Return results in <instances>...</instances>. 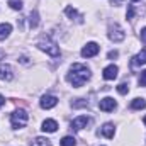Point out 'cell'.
Listing matches in <instances>:
<instances>
[{
    "mask_svg": "<svg viewBox=\"0 0 146 146\" xmlns=\"http://www.w3.org/2000/svg\"><path fill=\"white\" fill-rule=\"evenodd\" d=\"M27 121H29V114L24 109H17L10 114V122H12V127H14V129L24 127V126L27 124Z\"/></svg>",
    "mask_w": 146,
    "mask_h": 146,
    "instance_id": "3957f363",
    "label": "cell"
},
{
    "mask_svg": "<svg viewBox=\"0 0 146 146\" xmlns=\"http://www.w3.org/2000/svg\"><path fill=\"white\" fill-rule=\"evenodd\" d=\"M31 145H33V146H51V141H49L48 138L37 136V138H34V139L31 141Z\"/></svg>",
    "mask_w": 146,
    "mask_h": 146,
    "instance_id": "5bb4252c",
    "label": "cell"
},
{
    "mask_svg": "<svg viewBox=\"0 0 146 146\" xmlns=\"http://www.w3.org/2000/svg\"><path fill=\"white\" fill-rule=\"evenodd\" d=\"M3 104H5V99H3V97H2V95H0V107H2V106H3Z\"/></svg>",
    "mask_w": 146,
    "mask_h": 146,
    "instance_id": "484cf974",
    "label": "cell"
},
{
    "mask_svg": "<svg viewBox=\"0 0 146 146\" xmlns=\"http://www.w3.org/2000/svg\"><path fill=\"white\" fill-rule=\"evenodd\" d=\"M109 37H110V41H114V42H121V41H124L126 33H124V29L119 24L114 22V24L109 26Z\"/></svg>",
    "mask_w": 146,
    "mask_h": 146,
    "instance_id": "277c9868",
    "label": "cell"
},
{
    "mask_svg": "<svg viewBox=\"0 0 146 146\" xmlns=\"http://www.w3.org/2000/svg\"><path fill=\"white\" fill-rule=\"evenodd\" d=\"M60 145L61 146H76V139H75L73 136H65V138L60 141Z\"/></svg>",
    "mask_w": 146,
    "mask_h": 146,
    "instance_id": "ac0fdd59",
    "label": "cell"
},
{
    "mask_svg": "<svg viewBox=\"0 0 146 146\" xmlns=\"http://www.w3.org/2000/svg\"><path fill=\"white\" fill-rule=\"evenodd\" d=\"M56 104H58V97H54V95H44L41 99L42 109H53V107H56Z\"/></svg>",
    "mask_w": 146,
    "mask_h": 146,
    "instance_id": "9c48e42d",
    "label": "cell"
},
{
    "mask_svg": "<svg viewBox=\"0 0 146 146\" xmlns=\"http://www.w3.org/2000/svg\"><path fill=\"white\" fill-rule=\"evenodd\" d=\"M37 48H39L41 51H44L46 54L53 56V58H58V56H60V48H58V44H56L49 36L41 37V39L37 41Z\"/></svg>",
    "mask_w": 146,
    "mask_h": 146,
    "instance_id": "7a4b0ae2",
    "label": "cell"
},
{
    "mask_svg": "<svg viewBox=\"0 0 146 146\" xmlns=\"http://www.w3.org/2000/svg\"><path fill=\"white\" fill-rule=\"evenodd\" d=\"M133 15H134V7L129 5V7H127V19H133Z\"/></svg>",
    "mask_w": 146,
    "mask_h": 146,
    "instance_id": "603a6c76",
    "label": "cell"
},
{
    "mask_svg": "<svg viewBox=\"0 0 146 146\" xmlns=\"http://www.w3.org/2000/svg\"><path fill=\"white\" fill-rule=\"evenodd\" d=\"M114 133H115V129H114V124L112 122H106L104 126H102V134L106 136V138H114Z\"/></svg>",
    "mask_w": 146,
    "mask_h": 146,
    "instance_id": "7c38bea8",
    "label": "cell"
},
{
    "mask_svg": "<svg viewBox=\"0 0 146 146\" xmlns=\"http://www.w3.org/2000/svg\"><path fill=\"white\" fill-rule=\"evenodd\" d=\"M0 80H3V82L14 80V70H12L10 65H7V63H2L0 65Z\"/></svg>",
    "mask_w": 146,
    "mask_h": 146,
    "instance_id": "52a82bcc",
    "label": "cell"
},
{
    "mask_svg": "<svg viewBox=\"0 0 146 146\" xmlns=\"http://www.w3.org/2000/svg\"><path fill=\"white\" fill-rule=\"evenodd\" d=\"M117 73H119V68H117L115 65H109V66H106V68H104L102 75H104V78H106V80H114V78L117 76Z\"/></svg>",
    "mask_w": 146,
    "mask_h": 146,
    "instance_id": "30bf717a",
    "label": "cell"
},
{
    "mask_svg": "<svg viewBox=\"0 0 146 146\" xmlns=\"http://www.w3.org/2000/svg\"><path fill=\"white\" fill-rule=\"evenodd\" d=\"M115 100L112 99V97H106V99H102L100 102H99V107H100V110H104V112H110V110L115 109Z\"/></svg>",
    "mask_w": 146,
    "mask_h": 146,
    "instance_id": "ba28073f",
    "label": "cell"
},
{
    "mask_svg": "<svg viewBox=\"0 0 146 146\" xmlns=\"http://www.w3.org/2000/svg\"><path fill=\"white\" fill-rule=\"evenodd\" d=\"M134 65H146V49H143L141 53L134 56Z\"/></svg>",
    "mask_w": 146,
    "mask_h": 146,
    "instance_id": "2e32d148",
    "label": "cell"
},
{
    "mask_svg": "<svg viewBox=\"0 0 146 146\" xmlns=\"http://www.w3.org/2000/svg\"><path fill=\"white\" fill-rule=\"evenodd\" d=\"M117 56H119V53H117V51H109V54H107V58H109V60H114V58H117Z\"/></svg>",
    "mask_w": 146,
    "mask_h": 146,
    "instance_id": "cb8c5ba5",
    "label": "cell"
},
{
    "mask_svg": "<svg viewBox=\"0 0 146 146\" xmlns=\"http://www.w3.org/2000/svg\"><path fill=\"white\" fill-rule=\"evenodd\" d=\"M29 24H31V27H37V24H39V19H37V10H33V12H31Z\"/></svg>",
    "mask_w": 146,
    "mask_h": 146,
    "instance_id": "d6986e66",
    "label": "cell"
},
{
    "mask_svg": "<svg viewBox=\"0 0 146 146\" xmlns=\"http://www.w3.org/2000/svg\"><path fill=\"white\" fill-rule=\"evenodd\" d=\"M9 5L14 10H21L22 9V0H9Z\"/></svg>",
    "mask_w": 146,
    "mask_h": 146,
    "instance_id": "ffe728a7",
    "label": "cell"
},
{
    "mask_svg": "<svg viewBox=\"0 0 146 146\" xmlns=\"http://www.w3.org/2000/svg\"><path fill=\"white\" fill-rule=\"evenodd\" d=\"M65 12H66V15H68L70 19H76L78 22H82V15H80L73 7H66V9H65Z\"/></svg>",
    "mask_w": 146,
    "mask_h": 146,
    "instance_id": "9a60e30c",
    "label": "cell"
},
{
    "mask_svg": "<svg viewBox=\"0 0 146 146\" xmlns=\"http://www.w3.org/2000/svg\"><path fill=\"white\" fill-rule=\"evenodd\" d=\"M141 41L146 44V27H143V29H141Z\"/></svg>",
    "mask_w": 146,
    "mask_h": 146,
    "instance_id": "d4e9b609",
    "label": "cell"
},
{
    "mask_svg": "<svg viewBox=\"0 0 146 146\" xmlns=\"http://www.w3.org/2000/svg\"><path fill=\"white\" fill-rule=\"evenodd\" d=\"M10 33H12V26H10V24H7V22L0 24V39L9 37V34H10Z\"/></svg>",
    "mask_w": 146,
    "mask_h": 146,
    "instance_id": "4fadbf2b",
    "label": "cell"
},
{
    "mask_svg": "<svg viewBox=\"0 0 146 146\" xmlns=\"http://www.w3.org/2000/svg\"><path fill=\"white\" fill-rule=\"evenodd\" d=\"M90 122V117L88 115H78L72 121V129L73 131H82L83 127H87V124Z\"/></svg>",
    "mask_w": 146,
    "mask_h": 146,
    "instance_id": "8992f818",
    "label": "cell"
},
{
    "mask_svg": "<svg viewBox=\"0 0 146 146\" xmlns=\"http://www.w3.org/2000/svg\"><path fill=\"white\" fill-rule=\"evenodd\" d=\"M117 92H119L121 95H126V94L129 92V83H121V85L117 87Z\"/></svg>",
    "mask_w": 146,
    "mask_h": 146,
    "instance_id": "44dd1931",
    "label": "cell"
},
{
    "mask_svg": "<svg viewBox=\"0 0 146 146\" xmlns=\"http://www.w3.org/2000/svg\"><path fill=\"white\" fill-rule=\"evenodd\" d=\"M88 78H90V70L85 65H82V63H75L70 68V73L66 75V80L72 83L75 88L82 87Z\"/></svg>",
    "mask_w": 146,
    "mask_h": 146,
    "instance_id": "6da1fadb",
    "label": "cell"
},
{
    "mask_svg": "<svg viewBox=\"0 0 146 146\" xmlns=\"http://www.w3.org/2000/svg\"><path fill=\"white\" fill-rule=\"evenodd\" d=\"M99 51H100V48H99L97 42H87V46L82 48V56L83 58H92V56L99 54Z\"/></svg>",
    "mask_w": 146,
    "mask_h": 146,
    "instance_id": "5b68a950",
    "label": "cell"
},
{
    "mask_svg": "<svg viewBox=\"0 0 146 146\" xmlns=\"http://www.w3.org/2000/svg\"><path fill=\"white\" fill-rule=\"evenodd\" d=\"M131 107H133V109H136V110L145 109V107H146V100H145V99H134V100L131 102Z\"/></svg>",
    "mask_w": 146,
    "mask_h": 146,
    "instance_id": "e0dca14e",
    "label": "cell"
},
{
    "mask_svg": "<svg viewBox=\"0 0 146 146\" xmlns=\"http://www.w3.org/2000/svg\"><path fill=\"white\" fill-rule=\"evenodd\" d=\"M143 122H145V124H146V115H145V119H143Z\"/></svg>",
    "mask_w": 146,
    "mask_h": 146,
    "instance_id": "4316f807",
    "label": "cell"
},
{
    "mask_svg": "<svg viewBox=\"0 0 146 146\" xmlns=\"http://www.w3.org/2000/svg\"><path fill=\"white\" fill-rule=\"evenodd\" d=\"M131 2H138V0H131Z\"/></svg>",
    "mask_w": 146,
    "mask_h": 146,
    "instance_id": "83f0119b",
    "label": "cell"
},
{
    "mask_svg": "<svg viewBox=\"0 0 146 146\" xmlns=\"http://www.w3.org/2000/svg\"><path fill=\"white\" fill-rule=\"evenodd\" d=\"M139 85L141 87H146V70L141 72V76H139Z\"/></svg>",
    "mask_w": 146,
    "mask_h": 146,
    "instance_id": "7402d4cb",
    "label": "cell"
},
{
    "mask_svg": "<svg viewBox=\"0 0 146 146\" xmlns=\"http://www.w3.org/2000/svg\"><path fill=\"white\" fill-rule=\"evenodd\" d=\"M44 133H56V129H58V122L54 121V119H46L44 122H42V127H41Z\"/></svg>",
    "mask_w": 146,
    "mask_h": 146,
    "instance_id": "8fae6325",
    "label": "cell"
}]
</instances>
